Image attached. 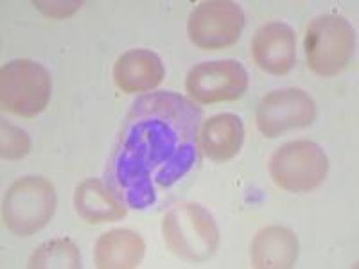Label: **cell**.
Segmentation results:
<instances>
[{"mask_svg": "<svg viewBox=\"0 0 359 269\" xmlns=\"http://www.w3.org/2000/svg\"><path fill=\"white\" fill-rule=\"evenodd\" d=\"M304 49L309 69L322 78H332L354 56L355 31L343 17L323 15L307 27Z\"/></svg>", "mask_w": 359, "mask_h": 269, "instance_id": "obj_4", "label": "cell"}, {"mask_svg": "<svg viewBox=\"0 0 359 269\" xmlns=\"http://www.w3.org/2000/svg\"><path fill=\"white\" fill-rule=\"evenodd\" d=\"M163 241L182 261L205 262L219 246V230L214 217L196 203L175 207L162 223Z\"/></svg>", "mask_w": 359, "mask_h": 269, "instance_id": "obj_2", "label": "cell"}, {"mask_svg": "<svg viewBox=\"0 0 359 269\" xmlns=\"http://www.w3.org/2000/svg\"><path fill=\"white\" fill-rule=\"evenodd\" d=\"M165 69L155 53L147 49H131L118 56L114 67V79L126 94L149 92L163 81Z\"/></svg>", "mask_w": 359, "mask_h": 269, "instance_id": "obj_11", "label": "cell"}, {"mask_svg": "<svg viewBox=\"0 0 359 269\" xmlns=\"http://www.w3.org/2000/svg\"><path fill=\"white\" fill-rule=\"evenodd\" d=\"M298 258V239L284 226H268L252 242V265L259 269L293 268Z\"/></svg>", "mask_w": 359, "mask_h": 269, "instance_id": "obj_15", "label": "cell"}, {"mask_svg": "<svg viewBox=\"0 0 359 269\" xmlns=\"http://www.w3.org/2000/svg\"><path fill=\"white\" fill-rule=\"evenodd\" d=\"M33 269H79L81 253L70 239H53L36 249L29 258Z\"/></svg>", "mask_w": 359, "mask_h": 269, "instance_id": "obj_16", "label": "cell"}, {"mask_svg": "<svg viewBox=\"0 0 359 269\" xmlns=\"http://www.w3.org/2000/svg\"><path fill=\"white\" fill-rule=\"evenodd\" d=\"M316 117V106L304 90H275L264 95L255 111L257 127L266 139H277L282 133L306 127Z\"/></svg>", "mask_w": 359, "mask_h": 269, "instance_id": "obj_9", "label": "cell"}, {"mask_svg": "<svg viewBox=\"0 0 359 269\" xmlns=\"http://www.w3.org/2000/svg\"><path fill=\"white\" fill-rule=\"evenodd\" d=\"M253 62L271 76H284L294 65L297 36L284 22H268L257 29L252 41Z\"/></svg>", "mask_w": 359, "mask_h": 269, "instance_id": "obj_10", "label": "cell"}, {"mask_svg": "<svg viewBox=\"0 0 359 269\" xmlns=\"http://www.w3.org/2000/svg\"><path fill=\"white\" fill-rule=\"evenodd\" d=\"M146 253V242L133 230L115 228L102 233L95 244V265L101 269L139 268Z\"/></svg>", "mask_w": 359, "mask_h": 269, "instance_id": "obj_14", "label": "cell"}, {"mask_svg": "<svg viewBox=\"0 0 359 269\" xmlns=\"http://www.w3.org/2000/svg\"><path fill=\"white\" fill-rule=\"evenodd\" d=\"M185 88L200 104L236 101L248 88V72L233 60L205 62L189 70Z\"/></svg>", "mask_w": 359, "mask_h": 269, "instance_id": "obj_8", "label": "cell"}, {"mask_svg": "<svg viewBox=\"0 0 359 269\" xmlns=\"http://www.w3.org/2000/svg\"><path fill=\"white\" fill-rule=\"evenodd\" d=\"M245 142L243 120L233 113H219L201 124L200 149L212 162H229Z\"/></svg>", "mask_w": 359, "mask_h": 269, "instance_id": "obj_12", "label": "cell"}, {"mask_svg": "<svg viewBox=\"0 0 359 269\" xmlns=\"http://www.w3.org/2000/svg\"><path fill=\"white\" fill-rule=\"evenodd\" d=\"M74 205L79 217L92 224L111 223L126 216V207L117 192L97 178H88L78 185Z\"/></svg>", "mask_w": 359, "mask_h": 269, "instance_id": "obj_13", "label": "cell"}, {"mask_svg": "<svg viewBox=\"0 0 359 269\" xmlns=\"http://www.w3.org/2000/svg\"><path fill=\"white\" fill-rule=\"evenodd\" d=\"M40 11H43L47 17L63 18L70 17L72 13L81 8V2H34Z\"/></svg>", "mask_w": 359, "mask_h": 269, "instance_id": "obj_18", "label": "cell"}, {"mask_svg": "<svg viewBox=\"0 0 359 269\" xmlns=\"http://www.w3.org/2000/svg\"><path fill=\"white\" fill-rule=\"evenodd\" d=\"M201 110L172 92L144 95L128 111L108 167L111 188L147 208L198 163Z\"/></svg>", "mask_w": 359, "mask_h": 269, "instance_id": "obj_1", "label": "cell"}, {"mask_svg": "<svg viewBox=\"0 0 359 269\" xmlns=\"http://www.w3.org/2000/svg\"><path fill=\"white\" fill-rule=\"evenodd\" d=\"M31 149L27 133L9 123H2V158L20 160Z\"/></svg>", "mask_w": 359, "mask_h": 269, "instance_id": "obj_17", "label": "cell"}, {"mask_svg": "<svg viewBox=\"0 0 359 269\" xmlns=\"http://www.w3.org/2000/svg\"><path fill=\"white\" fill-rule=\"evenodd\" d=\"M245 13L230 0H208L191 13L187 33L196 47L205 50L229 49L241 38Z\"/></svg>", "mask_w": 359, "mask_h": 269, "instance_id": "obj_7", "label": "cell"}, {"mask_svg": "<svg viewBox=\"0 0 359 269\" xmlns=\"http://www.w3.org/2000/svg\"><path fill=\"white\" fill-rule=\"evenodd\" d=\"M329 171V160L318 144L294 140L278 147L269 160L275 185L287 192L304 194L318 188Z\"/></svg>", "mask_w": 359, "mask_h": 269, "instance_id": "obj_6", "label": "cell"}, {"mask_svg": "<svg viewBox=\"0 0 359 269\" xmlns=\"http://www.w3.org/2000/svg\"><path fill=\"white\" fill-rule=\"evenodd\" d=\"M53 81L49 70L31 60H15L0 70V102L18 117H36L49 104Z\"/></svg>", "mask_w": 359, "mask_h": 269, "instance_id": "obj_5", "label": "cell"}, {"mask_svg": "<svg viewBox=\"0 0 359 269\" xmlns=\"http://www.w3.org/2000/svg\"><path fill=\"white\" fill-rule=\"evenodd\" d=\"M56 210V188L41 176H25L8 188L2 207L6 228L18 237L40 232Z\"/></svg>", "mask_w": 359, "mask_h": 269, "instance_id": "obj_3", "label": "cell"}]
</instances>
